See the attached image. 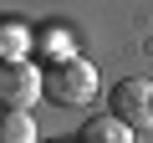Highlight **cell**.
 <instances>
[{
	"label": "cell",
	"instance_id": "1",
	"mask_svg": "<svg viewBox=\"0 0 153 143\" xmlns=\"http://www.w3.org/2000/svg\"><path fill=\"white\" fill-rule=\"evenodd\" d=\"M46 92H51V102H61V107H87L92 92H97V66L82 61V56L56 61L51 77H46Z\"/></svg>",
	"mask_w": 153,
	"mask_h": 143
},
{
	"label": "cell",
	"instance_id": "2",
	"mask_svg": "<svg viewBox=\"0 0 153 143\" xmlns=\"http://www.w3.org/2000/svg\"><path fill=\"white\" fill-rule=\"evenodd\" d=\"M112 118L128 123L133 133H148L153 128V82H143V77L117 82L112 87Z\"/></svg>",
	"mask_w": 153,
	"mask_h": 143
},
{
	"label": "cell",
	"instance_id": "3",
	"mask_svg": "<svg viewBox=\"0 0 153 143\" xmlns=\"http://www.w3.org/2000/svg\"><path fill=\"white\" fill-rule=\"evenodd\" d=\"M41 92H46V82H41V72L31 61H5V72H0V97H5V107L26 112Z\"/></svg>",
	"mask_w": 153,
	"mask_h": 143
},
{
	"label": "cell",
	"instance_id": "4",
	"mask_svg": "<svg viewBox=\"0 0 153 143\" xmlns=\"http://www.w3.org/2000/svg\"><path fill=\"white\" fill-rule=\"evenodd\" d=\"M82 143H133V128L117 118H92L82 128Z\"/></svg>",
	"mask_w": 153,
	"mask_h": 143
},
{
	"label": "cell",
	"instance_id": "5",
	"mask_svg": "<svg viewBox=\"0 0 153 143\" xmlns=\"http://www.w3.org/2000/svg\"><path fill=\"white\" fill-rule=\"evenodd\" d=\"M0 143H36V123H31V112L5 107V123H0Z\"/></svg>",
	"mask_w": 153,
	"mask_h": 143
},
{
	"label": "cell",
	"instance_id": "6",
	"mask_svg": "<svg viewBox=\"0 0 153 143\" xmlns=\"http://www.w3.org/2000/svg\"><path fill=\"white\" fill-rule=\"evenodd\" d=\"M21 51H26V36H21V26H5V61H21Z\"/></svg>",
	"mask_w": 153,
	"mask_h": 143
}]
</instances>
